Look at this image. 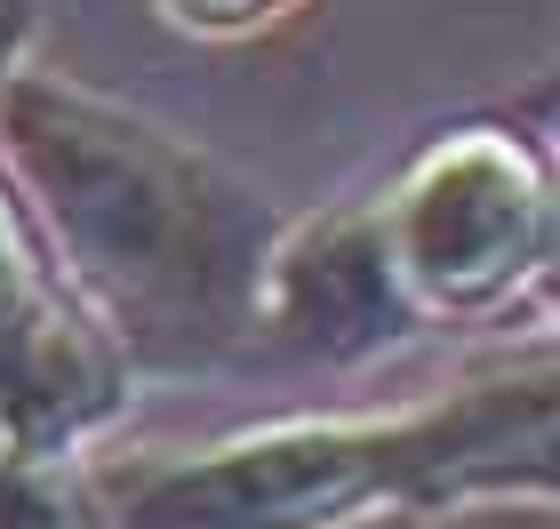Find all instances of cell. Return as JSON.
Returning a JSON list of instances; mask_svg holds the SVG:
<instances>
[{
    "label": "cell",
    "instance_id": "cell-5",
    "mask_svg": "<svg viewBox=\"0 0 560 529\" xmlns=\"http://www.w3.org/2000/svg\"><path fill=\"white\" fill-rule=\"evenodd\" d=\"M0 529H96L81 465L9 458V465H0Z\"/></svg>",
    "mask_w": 560,
    "mask_h": 529
},
{
    "label": "cell",
    "instance_id": "cell-4",
    "mask_svg": "<svg viewBox=\"0 0 560 529\" xmlns=\"http://www.w3.org/2000/svg\"><path fill=\"white\" fill-rule=\"evenodd\" d=\"M129 386L137 377L81 313L16 185L0 176V417H9L16 458L81 465L120 425Z\"/></svg>",
    "mask_w": 560,
    "mask_h": 529
},
{
    "label": "cell",
    "instance_id": "cell-7",
    "mask_svg": "<svg viewBox=\"0 0 560 529\" xmlns=\"http://www.w3.org/2000/svg\"><path fill=\"white\" fill-rule=\"evenodd\" d=\"M16 458V441H9V417H0V465H9Z\"/></svg>",
    "mask_w": 560,
    "mask_h": 529
},
{
    "label": "cell",
    "instance_id": "cell-3",
    "mask_svg": "<svg viewBox=\"0 0 560 529\" xmlns=\"http://www.w3.org/2000/svg\"><path fill=\"white\" fill-rule=\"evenodd\" d=\"M417 337L497 330L552 289V145L521 113L432 129L385 185L361 193Z\"/></svg>",
    "mask_w": 560,
    "mask_h": 529
},
{
    "label": "cell",
    "instance_id": "cell-2",
    "mask_svg": "<svg viewBox=\"0 0 560 529\" xmlns=\"http://www.w3.org/2000/svg\"><path fill=\"white\" fill-rule=\"evenodd\" d=\"M96 529H369L465 506H552L560 369L552 337L465 369L409 410L265 417L200 449L81 458Z\"/></svg>",
    "mask_w": 560,
    "mask_h": 529
},
{
    "label": "cell",
    "instance_id": "cell-6",
    "mask_svg": "<svg viewBox=\"0 0 560 529\" xmlns=\"http://www.w3.org/2000/svg\"><path fill=\"white\" fill-rule=\"evenodd\" d=\"M304 0H161V16L192 41H257L272 24H289Z\"/></svg>",
    "mask_w": 560,
    "mask_h": 529
},
{
    "label": "cell",
    "instance_id": "cell-1",
    "mask_svg": "<svg viewBox=\"0 0 560 529\" xmlns=\"http://www.w3.org/2000/svg\"><path fill=\"white\" fill-rule=\"evenodd\" d=\"M0 176L129 377L248 361L265 257L289 225L257 176L33 57L0 81Z\"/></svg>",
    "mask_w": 560,
    "mask_h": 529
}]
</instances>
